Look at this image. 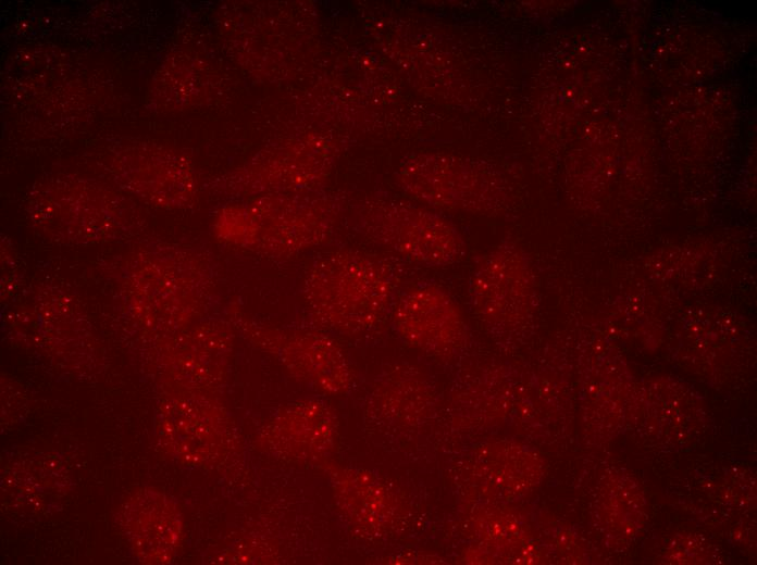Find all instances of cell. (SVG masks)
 Segmentation results:
<instances>
[{"label": "cell", "instance_id": "obj_1", "mask_svg": "<svg viewBox=\"0 0 757 565\" xmlns=\"http://www.w3.org/2000/svg\"><path fill=\"white\" fill-rule=\"evenodd\" d=\"M397 290L398 278L389 263L362 251L340 249L309 265L301 298L314 328L359 336L390 317Z\"/></svg>", "mask_w": 757, "mask_h": 565}, {"label": "cell", "instance_id": "obj_2", "mask_svg": "<svg viewBox=\"0 0 757 565\" xmlns=\"http://www.w3.org/2000/svg\"><path fill=\"white\" fill-rule=\"evenodd\" d=\"M339 202L330 194L268 193L221 211L219 238L272 259H288L324 243L337 221Z\"/></svg>", "mask_w": 757, "mask_h": 565}, {"label": "cell", "instance_id": "obj_3", "mask_svg": "<svg viewBox=\"0 0 757 565\" xmlns=\"http://www.w3.org/2000/svg\"><path fill=\"white\" fill-rule=\"evenodd\" d=\"M27 213L45 236L70 243L112 240L133 223L128 204L114 191L70 176L38 181L29 193Z\"/></svg>", "mask_w": 757, "mask_h": 565}, {"label": "cell", "instance_id": "obj_4", "mask_svg": "<svg viewBox=\"0 0 757 565\" xmlns=\"http://www.w3.org/2000/svg\"><path fill=\"white\" fill-rule=\"evenodd\" d=\"M353 222L364 237L423 266L452 265L467 253L464 238L454 224L408 202L364 200L355 209Z\"/></svg>", "mask_w": 757, "mask_h": 565}, {"label": "cell", "instance_id": "obj_5", "mask_svg": "<svg viewBox=\"0 0 757 565\" xmlns=\"http://www.w3.org/2000/svg\"><path fill=\"white\" fill-rule=\"evenodd\" d=\"M397 181L408 194L444 210L492 215L506 199L492 164L444 152L409 156L398 170Z\"/></svg>", "mask_w": 757, "mask_h": 565}, {"label": "cell", "instance_id": "obj_6", "mask_svg": "<svg viewBox=\"0 0 757 565\" xmlns=\"http://www.w3.org/2000/svg\"><path fill=\"white\" fill-rule=\"evenodd\" d=\"M234 321L245 337L275 359L296 380L330 395L344 394L355 372L343 347L318 328H280L253 321L238 310Z\"/></svg>", "mask_w": 757, "mask_h": 565}, {"label": "cell", "instance_id": "obj_7", "mask_svg": "<svg viewBox=\"0 0 757 565\" xmlns=\"http://www.w3.org/2000/svg\"><path fill=\"white\" fill-rule=\"evenodd\" d=\"M469 301L475 318L495 337L523 323L533 303L532 276L516 247L500 243L479 258L470 277Z\"/></svg>", "mask_w": 757, "mask_h": 565}, {"label": "cell", "instance_id": "obj_8", "mask_svg": "<svg viewBox=\"0 0 757 565\" xmlns=\"http://www.w3.org/2000/svg\"><path fill=\"white\" fill-rule=\"evenodd\" d=\"M340 518L357 537L368 540L397 533L410 516L407 500L380 475L364 468L322 462Z\"/></svg>", "mask_w": 757, "mask_h": 565}, {"label": "cell", "instance_id": "obj_9", "mask_svg": "<svg viewBox=\"0 0 757 565\" xmlns=\"http://www.w3.org/2000/svg\"><path fill=\"white\" fill-rule=\"evenodd\" d=\"M390 319L405 343L435 359L457 356L468 341L459 304L434 282H419L398 294Z\"/></svg>", "mask_w": 757, "mask_h": 565}, {"label": "cell", "instance_id": "obj_10", "mask_svg": "<svg viewBox=\"0 0 757 565\" xmlns=\"http://www.w3.org/2000/svg\"><path fill=\"white\" fill-rule=\"evenodd\" d=\"M338 438V417L322 398H306L282 406L261 427L258 443L286 461L324 462Z\"/></svg>", "mask_w": 757, "mask_h": 565}, {"label": "cell", "instance_id": "obj_11", "mask_svg": "<svg viewBox=\"0 0 757 565\" xmlns=\"http://www.w3.org/2000/svg\"><path fill=\"white\" fill-rule=\"evenodd\" d=\"M111 172L123 188L156 206L185 208L196 196L190 163L162 147H128L112 159Z\"/></svg>", "mask_w": 757, "mask_h": 565}, {"label": "cell", "instance_id": "obj_12", "mask_svg": "<svg viewBox=\"0 0 757 565\" xmlns=\"http://www.w3.org/2000/svg\"><path fill=\"white\" fill-rule=\"evenodd\" d=\"M331 170L320 148L295 146L257 158L222 178L218 188L233 194L317 191Z\"/></svg>", "mask_w": 757, "mask_h": 565}, {"label": "cell", "instance_id": "obj_13", "mask_svg": "<svg viewBox=\"0 0 757 565\" xmlns=\"http://www.w3.org/2000/svg\"><path fill=\"white\" fill-rule=\"evenodd\" d=\"M539 475V464L522 447L489 440L474 447L462 461V487L481 503L502 502L528 491Z\"/></svg>", "mask_w": 757, "mask_h": 565}, {"label": "cell", "instance_id": "obj_14", "mask_svg": "<svg viewBox=\"0 0 757 565\" xmlns=\"http://www.w3.org/2000/svg\"><path fill=\"white\" fill-rule=\"evenodd\" d=\"M170 409L174 449L185 460L216 463L235 450L226 413L207 391L183 390L170 401Z\"/></svg>", "mask_w": 757, "mask_h": 565}, {"label": "cell", "instance_id": "obj_15", "mask_svg": "<svg viewBox=\"0 0 757 565\" xmlns=\"http://www.w3.org/2000/svg\"><path fill=\"white\" fill-rule=\"evenodd\" d=\"M436 403V391L419 368L399 363L388 366L374 380L365 410L375 422L406 428L423 422Z\"/></svg>", "mask_w": 757, "mask_h": 565}, {"label": "cell", "instance_id": "obj_16", "mask_svg": "<svg viewBox=\"0 0 757 565\" xmlns=\"http://www.w3.org/2000/svg\"><path fill=\"white\" fill-rule=\"evenodd\" d=\"M233 334L224 323L197 325L176 339L171 356L174 379L184 390L207 391L224 379Z\"/></svg>", "mask_w": 757, "mask_h": 565}]
</instances>
